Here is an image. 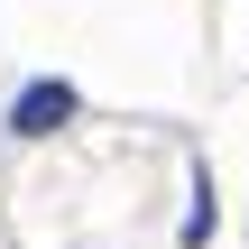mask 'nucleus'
Segmentation results:
<instances>
[{"mask_svg": "<svg viewBox=\"0 0 249 249\" xmlns=\"http://www.w3.org/2000/svg\"><path fill=\"white\" fill-rule=\"evenodd\" d=\"M74 111H83V92H74L65 74H46V83H28V92L9 102V139H55Z\"/></svg>", "mask_w": 249, "mask_h": 249, "instance_id": "1", "label": "nucleus"}, {"mask_svg": "<svg viewBox=\"0 0 249 249\" xmlns=\"http://www.w3.org/2000/svg\"><path fill=\"white\" fill-rule=\"evenodd\" d=\"M222 231V213H213V166H194V213H185V249H203Z\"/></svg>", "mask_w": 249, "mask_h": 249, "instance_id": "2", "label": "nucleus"}]
</instances>
